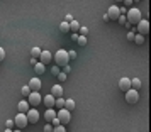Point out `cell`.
<instances>
[{"mask_svg": "<svg viewBox=\"0 0 151 132\" xmlns=\"http://www.w3.org/2000/svg\"><path fill=\"white\" fill-rule=\"evenodd\" d=\"M53 59H55L56 66H60V68H63V66H66V64L70 63L68 51H65V49H60V51H56L55 54H53Z\"/></svg>", "mask_w": 151, "mask_h": 132, "instance_id": "cell-1", "label": "cell"}, {"mask_svg": "<svg viewBox=\"0 0 151 132\" xmlns=\"http://www.w3.org/2000/svg\"><path fill=\"white\" fill-rule=\"evenodd\" d=\"M126 19H127V24L131 26H137L141 22V10L139 9H134L131 7L127 12H126Z\"/></svg>", "mask_w": 151, "mask_h": 132, "instance_id": "cell-2", "label": "cell"}, {"mask_svg": "<svg viewBox=\"0 0 151 132\" xmlns=\"http://www.w3.org/2000/svg\"><path fill=\"white\" fill-rule=\"evenodd\" d=\"M56 115H58V118H60L61 125H68L70 120H71V112L66 110V108H60V110L56 112Z\"/></svg>", "mask_w": 151, "mask_h": 132, "instance_id": "cell-3", "label": "cell"}, {"mask_svg": "<svg viewBox=\"0 0 151 132\" xmlns=\"http://www.w3.org/2000/svg\"><path fill=\"white\" fill-rule=\"evenodd\" d=\"M14 124H15V127H17V129H24V127H27L29 125V120H27V115H26V113H21V112H19V113H17V115H15V118H14Z\"/></svg>", "mask_w": 151, "mask_h": 132, "instance_id": "cell-4", "label": "cell"}, {"mask_svg": "<svg viewBox=\"0 0 151 132\" xmlns=\"http://www.w3.org/2000/svg\"><path fill=\"white\" fill-rule=\"evenodd\" d=\"M124 97H126V102L131 105H134L139 102V91L134 90V88H131V90H127L126 93H124Z\"/></svg>", "mask_w": 151, "mask_h": 132, "instance_id": "cell-5", "label": "cell"}, {"mask_svg": "<svg viewBox=\"0 0 151 132\" xmlns=\"http://www.w3.org/2000/svg\"><path fill=\"white\" fill-rule=\"evenodd\" d=\"M27 102H29L31 107H37V105L42 102L41 93H39V91H31V93H29V97H27Z\"/></svg>", "mask_w": 151, "mask_h": 132, "instance_id": "cell-6", "label": "cell"}, {"mask_svg": "<svg viewBox=\"0 0 151 132\" xmlns=\"http://www.w3.org/2000/svg\"><path fill=\"white\" fill-rule=\"evenodd\" d=\"M26 115H27L29 124H37V122H39V118H41V115H39V112L36 110V108H29Z\"/></svg>", "mask_w": 151, "mask_h": 132, "instance_id": "cell-7", "label": "cell"}, {"mask_svg": "<svg viewBox=\"0 0 151 132\" xmlns=\"http://www.w3.org/2000/svg\"><path fill=\"white\" fill-rule=\"evenodd\" d=\"M107 15H109L110 21H117V19L121 17V7H117V5H110L109 10H107Z\"/></svg>", "mask_w": 151, "mask_h": 132, "instance_id": "cell-8", "label": "cell"}, {"mask_svg": "<svg viewBox=\"0 0 151 132\" xmlns=\"http://www.w3.org/2000/svg\"><path fill=\"white\" fill-rule=\"evenodd\" d=\"M148 32H150V22L146 21V19H141V22L137 24V34L146 36Z\"/></svg>", "mask_w": 151, "mask_h": 132, "instance_id": "cell-9", "label": "cell"}, {"mask_svg": "<svg viewBox=\"0 0 151 132\" xmlns=\"http://www.w3.org/2000/svg\"><path fill=\"white\" fill-rule=\"evenodd\" d=\"M39 61H41L42 64H49V63L53 61V53L44 49V51L41 53V56H39Z\"/></svg>", "mask_w": 151, "mask_h": 132, "instance_id": "cell-10", "label": "cell"}, {"mask_svg": "<svg viewBox=\"0 0 151 132\" xmlns=\"http://www.w3.org/2000/svg\"><path fill=\"white\" fill-rule=\"evenodd\" d=\"M41 80L36 76V78H31L29 80V88H31V91H39L41 90Z\"/></svg>", "mask_w": 151, "mask_h": 132, "instance_id": "cell-11", "label": "cell"}, {"mask_svg": "<svg viewBox=\"0 0 151 132\" xmlns=\"http://www.w3.org/2000/svg\"><path fill=\"white\" fill-rule=\"evenodd\" d=\"M42 103H44V107H48V108H55V103H56V97H53L51 93H48L46 97L42 98Z\"/></svg>", "mask_w": 151, "mask_h": 132, "instance_id": "cell-12", "label": "cell"}, {"mask_svg": "<svg viewBox=\"0 0 151 132\" xmlns=\"http://www.w3.org/2000/svg\"><path fill=\"white\" fill-rule=\"evenodd\" d=\"M119 88H121L124 93L127 90H131V78H126V76L121 78V80H119Z\"/></svg>", "mask_w": 151, "mask_h": 132, "instance_id": "cell-13", "label": "cell"}, {"mask_svg": "<svg viewBox=\"0 0 151 132\" xmlns=\"http://www.w3.org/2000/svg\"><path fill=\"white\" fill-rule=\"evenodd\" d=\"M56 117H58V115H56V110H55V108H48V110L44 112V120H46V122H49V124H51V122H53Z\"/></svg>", "mask_w": 151, "mask_h": 132, "instance_id": "cell-14", "label": "cell"}, {"mask_svg": "<svg viewBox=\"0 0 151 132\" xmlns=\"http://www.w3.org/2000/svg\"><path fill=\"white\" fill-rule=\"evenodd\" d=\"M51 95L56 97V98L63 97V86L61 85H53V86H51Z\"/></svg>", "mask_w": 151, "mask_h": 132, "instance_id": "cell-15", "label": "cell"}, {"mask_svg": "<svg viewBox=\"0 0 151 132\" xmlns=\"http://www.w3.org/2000/svg\"><path fill=\"white\" fill-rule=\"evenodd\" d=\"M44 71H46V64H42L41 61H39V63H36V64H34V73L37 75V76L44 75Z\"/></svg>", "mask_w": 151, "mask_h": 132, "instance_id": "cell-16", "label": "cell"}, {"mask_svg": "<svg viewBox=\"0 0 151 132\" xmlns=\"http://www.w3.org/2000/svg\"><path fill=\"white\" fill-rule=\"evenodd\" d=\"M17 108H19V112H21V113H27V110H29V102H27V100H21V102L17 103Z\"/></svg>", "mask_w": 151, "mask_h": 132, "instance_id": "cell-17", "label": "cell"}, {"mask_svg": "<svg viewBox=\"0 0 151 132\" xmlns=\"http://www.w3.org/2000/svg\"><path fill=\"white\" fill-rule=\"evenodd\" d=\"M141 86H143V83H141V80L139 78H132L131 80V88H134V90H141Z\"/></svg>", "mask_w": 151, "mask_h": 132, "instance_id": "cell-18", "label": "cell"}, {"mask_svg": "<svg viewBox=\"0 0 151 132\" xmlns=\"http://www.w3.org/2000/svg\"><path fill=\"white\" fill-rule=\"evenodd\" d=\"M60 31H61L63 34H70V22L63 21L61 24H60Z\"/></svg>", "mask_w": 151, "mask_h": 132, "instance_id": "cell-19", "label": "cell"}, {"mask_svg": "<svg viewBox=\"0 0 151 132\" xmlns=\"http://www.w3.org/2000/svg\"><path fill=\"white\" fill-rule=\"evenodd\" d=\"M80 27H82V26H80L75 19L70 22V32H78V31H80Z\"/></svg>", "mask_w": 151, "mask_h": 132, "instance_id": "cell-20", "label": "cell"}, {"mask_svg": "<svg viewBox=\"0 0 151 132\" xmlns=\"http://www.w3.org/2000/svg\"><path fill=\"white\" fill-rule=\"evenodd\" d=\"M65 108H66V110H70V112H73V110H75V100L68 98V100L65 102Z\"/></svg>", "mask_w": 151, "mask_h": 132, "instance_id": "cell-21", "label": "cell"}, {"mask_svg": "<svg viewBox=\"0 0 151 132\" xmlns=\"http://www.w3.org/2000/svg\"><path fill=\"white\" fill-rule=\"evenodd\" d=\"M41 53H42V49H41V48H32V49H31V58H36V59H39Z\"/></svg>", "mask_w": 151, "mask_h": 132, "instance_id": "cell-22", "label": "cell"}, {"mask_svg": "<svg viewBox=\"0 0 151 132\" xmlns=\"http://www.w3.org/2000/svg\"><path fill=\"white\" fill-rule=\"evenodd\" d=\"M65 102H66V100H65L63 97L56 98V103H55V107L58 108V110H60V108H65Z\"/></svg>", "mask_w": 151, "mask_h": 132, "instance_id": "cell-23", "label": "cell"}, {"mask_svg": "<svg viewBox=\"0 0 151 132\" xmlns=\"http://www.w3.org/2000/svg\"><path fill=\"white\" fill-rule=\"evenodd\" d=\"M134 42H136L137 46L144 44V36L143 34H136V36H134Z\"/></svg>", "mask_w": 151, "mask_h": 132, "instance_id": "cell-24", "label": "cell"}, {"mask_svg": "<svg viewBox=\"0 0 151 132\" xmlns=\"http://www.w3.org/2000/svg\"><path fill=\"white\" fill-rule=\"evenodd\" d=\"M29 93H31V88H29V85H26V86H22V90H21V95L24 98H27L29 97Z\"/></svg>", "mask_w": 151, "mask_h": 132, "instance_id": "cell-25", "label": "cell"}, {"mask_svg": "<svg viewBox=\"0 0 151 132\" xmlns=\"http://www.w3.org/2000/svg\"><path fill=\"white\" fill-rule=\"evenodd\" d=\"M76 44L78 46H87V36H78V41H76Z\"/></svg>", "mask_w": 151, "mask_h": 132, "instance_id": "cell-26", "label": "cell"}, {"mask_svg": "<svg viewBox=\"0 0 151 132\" xmlns=\"http://www.w3.org/2000/svg\"><path fill=\"white\" fill-rule=\"evenodd\" d=\"M14 118H9L7 122H5V129H14Z\"/></svg>", "mask_w": 151, "mask_h": 132, "instance_id": "cell-27", "label": "cell"}, {"mask_svg": "<svg viewBox=\"0 0 151 132\" xmlns=\"http://www.w3.org/2000/svg\"><path fill=\"white\" fill-rule=\"evenodd\" d=\"M117 22H119V24H122V26H127V19H126V15L121 14V17L117 19Z\"/></svg>", "mask_w": 151, "mask_h": 132, "instance_id": "cell-28", "label": "cell"}, {"mask_svg": "<svg viewBox=\"0 0 151 132\" xmlns=\"http://www.w3.org/2000/svg\"><path fill=\"white\" fill-rule=\"evenodd\" d=\"M60 71H61V70H60V66H56V64H55V66H51V73H53L55 76L60 75Z\"/></svg>", "mask_w": 151, "mask_h": 132, "instance_id": "cell-29", "label": "cell"}, {"mask_svg": "<svg viewBox=\"0 0 151 132\" xmlns=\"http://www.w3.org/2000/svg\"><path fill=\"white\" fill-rule=\"evenodd\" d=\"M53 132H66V125H58V127H55V131Z\"/></svg>", "mask_w": 151, "mask_h": 132, "instance_id": "cell-30", "label": "cell"}, {"mask_svg": "<svg viewBox=\"0 0 151 132\" xmlns=\"http://www.w3.org/2000/svg\"><path fill=\"white\" fill-rule=\"evenodd\" d=\"M66 78H68V75H66V73H63V71H60L58 80H60V81H66Z\"/></svg>", "mask_w": 151, "mask_h": 132, "instance_id": "cell-31", "label": "cell"}, {"mask_svg": "<svg viewBox=\"0 0 151 132\" xmlns=\"http://www.w3.org/2000/svg\"><path fill=\"white\" fill-rule=\"evenodd\" d=\"M55 131V127L51 124H48V125H44V129H42V132H53Z\"/></svg>", "mask_w": 151, "mask_h": 132, "instance_id": "cell-32", "label": "cell"}, {"mask_svg": "<svg viewBox=\"0 0 151 132\" xmlns=\"http://www.w3.org/2000/svg\"><path fill=\"white\" fill-rule=\"evenodd\" d=\"M68 58H70V59H76V51L70 49V51H68Z\"/></svg>", "mask_w": 151, "mask_h": 132, "instance_id": "cell-33", "label": "cell"}, {"mask_svg": "<svg viewBox=\"0 0 151 132\" xmlns=\"http://www.w3.org/2000/svg\"><path fill=\"white\" fill-rule=\"evenodd\" d=\"M4 59H5V49L0 46V63L4 61Z\"/></svg>", "mask_w": 151, "mask_h": 132, "instance_id": "cell-34", "label": "cell"}, {"mask_svg": "<svg viewBox=\"0 0 151 132\" xmlns=\"http://www.w3.org/2000/svg\"><path fill=\"white\" fill-rule=\"evenodd\" d=\"M78 32H80V36H87V34H88V29H87V27H83V26H82Z\"/></svg>", "mask_w": 151, "mask_h": 132, "instance_id": "cell-35", "label": "cell"}, {"mask_svg": "<svg viewBox=\"0 0 151 132\" xmlns=\"http://www.w3.org/2000/svg\"><path fill=\"white\" fill-rule=\"evenodd\" d=\"M63 73H66V75H68V73H71V66H70V64L63 66Z\"/></svg>", "mask_w": 151, "mask_h": 132, "instance_id": "cell-36", "label": "cell"}, {"mask_svg": "<svg viewBox=\"0 0 151 132\" xmlns=\"http://www.w3.org/2000/svg\"><path fill=\"white\" fill-rule=\"evenodd\" d=\"M70 37H71V41H78V34H76V32H70Z\"/></svg>", "mask_w": 151, "mask_h": 132, "instance_id": "cell-37", "label": "cell"}, {"mask_svg": "<svg viewBox=\"0 0 151 132\" xmlns=\"http://www.w3.org/2000/svg\"><path fill=\"white\" fill-rule=\"evenodd\" d=\"M60 124H61V122H60V118H58V117H56L55 120H53V122H51V125H53V127H58Z\"/></svg>", "mask_w": 151, "mask_h": 132, "instance_id": "cell-38", "label": "cell"}, {"mask_svg": "<svg viewBox=\"0 0 151 132\" xmlns=\"http://www.w3.org/2000/svg\"><path fill=\"white\" fill-rule=\"evenodd\" d=\"M132 2H134V0H124V5H126V7H132Z\"/></svg>", "mask_w": 151, "mask_h": 132, "instance_id": "cell-39", "label": "cell"}, {"mask_svg": "<svg viewBox=\"0 0 151 132\" xmlns=\"http://www.w3.org/2000/svg\"><path fill=\"white\" fill-rule=\"evenodd\" d=\"M134 32H127V39H129V41H134Z\"/></svg>", "mask_w": 151, "mask_h": 132, "instance_id": "cell-40", "label": "cell"}, {"mask_svg": "<svg viewBox=\"0 0 151 132\" xmlns=\"http://www.w3.org/2000/svg\"><path fill=\"white\" fill-rule=\"evenodd\" d=\"M65 21H66V22H71V21H73V17H71V15H66V19H65Z\"/></svg>", "mask_w": 151, "mask_h": 132, "instance_id": "cell-41", "label": "cell"}, {"mask_svg": "<svg viewBox=\"0 0 151 132\" xmlns=\"http://www.w3.org/2000/svg\"><path fill=\"white\" fill-rule=\"evenodd\" d=\"M36 63H37V59H36V58H31V64H32V66H34Z\"/></svg>", "mask_w": 151, "mask_h": 132, "instance_id": "cell-42", "label": "cell"}, {"mask_svg": "<svg viewBox=\"0 0 151 132\" xmlns=\"http://www.w3.org/2000/svg\"><path fill=\"white\" fill-rule=\"evenodd\" d=\"M12 131H14V129H5L4 132H12Z\"/></svg>", "mask_w": 151, "mask_h": 132, "instance_id": "cell-43", "label": "cell"}, {"mask_svg": "<svg viewBox=\"0 0 151 132\" xmlns=\"http://www.w3.org/2000/svg\"><path fill=\"white\" fill-rule=\"evenodd\" d=\"M12 132H22V131H21V129H14Z\"/></svg>", "mask_w": 151, "mask_h": 132, "instance_id": "cell-44", "label": "cell"}, {"mask_svg": "<svg viewBox=\"0 0 151 132\" xmlns=\"http://www.w3.org/2000/svg\"><path fill=\"white\" fill-rule=\"evenodd\" d=\"M116 2H124V0H116Z\"/></svg>", "mask_w": 151, "mask_h": 132, "instance_id": "cell-45", "label": "cell"}]
</instances>
